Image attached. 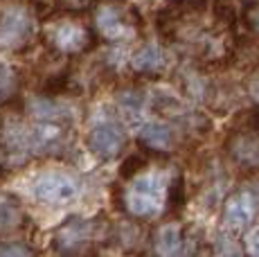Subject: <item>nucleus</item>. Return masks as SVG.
Returning a JSON list of instances; mask_svg holds the SVG:
<instances>
[{
	"instance_id": "nucleus-1",
	"label": "nucleus",
	"mask_w": 259,
	"mask_h": 257,
	"mask_svg": "<svg viewBox=\"0 0 259 257\" xmlns=\"http://www.w3.org/2000/svg\"><path fill=\"white\" fill-rule=\"evenodd\" d=\"M171 176L162 167H147L122 190V210L133 219H153L167 207Z\"/></svg>"
},
{
	"instance_id": "nucleus-2",
	"label": "nucleus",
	"mask_w": 259,
	"mask_h": 257,
	"mask_svg": "<svg viewBox=\"0 0 259 257\" xmlns=\"http://www.w3.org/2000/svg\"><path fill=\"white\" fill-rule=\"evenodd\" d=\"M41 36L46 50L63 59L91 52L97 46V34L79 14H54L43 21Z\"/></svg>"
},
{
	"instance_id": "nucleus-3",
	"label": "nucleus",
	"mask_w": 259,
	"mask_h": 257,
	"mask_svg": "<svg viewBox=\"0 0 259 257\" xmlns=\"http://www.w3.org/2000/svg\"><path fill=\"white\" fill-rule=\"evenodd\" d=\"M108 237L104 217L72 215L52 232V253L57 257H91L97 246Z\"/></svg>"
},
{
	"instance_id": "nucleus-4",
	"label": "nucleus",
	"mask_w": 259,
	"mask_h": 257,
	"mask_svg": "<svg viewBox=\"0 0 259 257\" xmlns=\"http://www.w3.org/2000/svg\"><path fill=\"white\" fill-rule=\"evenodd\" d=\"M93 29L97 38L124 43L142 32V16L128 0H95L91 7Z\"/></svg>"
},
{
	"instance_id": "nucleus-5",
	"label": "nucleus",
	"mask_w": 259,
	"mask_h": 257,
	"mask_svg": "<svg viewBox=\"0 0 259 257\" xmlns=\"http://www.w3.org/2000/svg\"><path fill=\"white\" fill-rule=\"evenodd\" d=\"M38 34V16L29 0L0 5V52H29Z\"/></svg>"
},
{
	"instance_id": "nucleus-6",
	"label": "nucleus",
	"mask_w": 259,
	"mask_h": 257,
	"mask_svg": "<svg viewBox=\"0 0 259 257\" xmlns=\"http://www.w3.org/2000/svg\"><path fill=\"white\" fill-rule=\"evenodd\" d=\"M32 196L38 203L46 205H68L79 199L81 183L74 174L63 169H48L41 172L29 185Z\"/></svg>"
},
{
	"instance_id": "nucleus-7",
	"label": "nucleus",
	"mask_w": 259,
	"mask_h": 257,
	"mask_svg": "<svg viewBox=\"0 0 259 257\" xmlns=\"http://www.w3.org/2000/svg\"><path fill=\"white\" fill-rule=\"evenodd\" d=\"M86 149L97 160H115L126 147V131L117 120H102L97 122L86 136Z\"/></svg>"
},
{
	"instance_id": "nucleus-8",
	"label": "nucleus",
	"mask_w": 259,
	"mask_h": 257,
	"mask_svg": "<svg viewBox=\"0 0 259 257\" xmlns=\"http://www.w3.org/2000/svg\"><path fill=\"white\" fill-rule=\"evenodd\" d=\"M259 212V196L257 192L248 190H237L223 203V226L228 230H243L255 221Z\"/></svg>"
},
{
	"instance_id": "nucleus-9",
	"label": "nucleus",
	"mask_w": 259,
	"mask_h": 257,
	"mask_svg": "<svg viewBox=\"0 0 259 257\" xmlns=\"http://www.w3.org/2000/svg\"><path fill=\"white\" fill-rule=\"evenodd\" d=\"M23 113L34 122H59V124H72L74 113L72 106L61 102L59 97L32 93L23 100Z\"/></svg>"
},
{
	"instance_id": "nucleus-10",
	"label": "nucleus",
	"mask_w": 259,
	"mask_h": 257,
	"mask_svg": "<svg viewBox=\"0 0 259 257\" xmlns=\"http://www.w3.org/2000/svg\"><path fill=\"white\" fill-rule=\"evenodd\" d=\"M226 154L243 172H259V133L232 128L226 140Z\"/></svg>"
},
{
	"instance_id": "nucleus-11",
	"label": "nucleus",
	"mask_w": 259,
	"mask_h": 257,
	"mask_svg": "<svg viewBox=\"0 0 259 257\" xmlns=\"http://www.w3.org/2000/svg\"><path fill=\"white\" fill-rule=\"evenodd\" d=\"M187 248V235L178 221H167L153 235V250L158 257H181Z\"/></svg>"
},
{
	"instance_id": "nucleus-12",
	"label": "nucleus",
	"mask_w": 259,
	"mask_h": 257,
	"mask_svg": "<svg viewBox=\"0 0 259 257\" xmlns=\"http://www.w3.org/2000/svg\"><path fill=\"white\" fill-rule=\"evenodd\" d=\"M140 147L149 151V154H167L174 149L176 145V136H174V128L162 120L156 122H147L140 128V136H138Z\"/></svg>"
},
{
	"instance_id": "nucleus-13",
	"label": "nucleus",
	"mask_w": 259,
	"mask_h": 257,
	"mask_svg": "<svg viewBox=\"0 0 259 257\" xmlns=\"http://www.w3.org/2000/svg\"><path fill=\"white\" fill-rule=\"evenodd\" d=\"M167 66L165 52L160 50V46L156 43H142L131 57V68L136 75L142 77H158L162 72V68Z\"/></svg>"
},
{
	"instance_id": "nucleus-14",
	"label": "nucleus",
	"mask_w": 259,
	"mask_h": 257,
	"mask_svg": "<svg viewBox=\"0 0 259 257\" xmlns=\"http://www.w3.org/2000/svg\"><path fill=\"white\" fill-rule=\"evenodd\" d=\"M25 221L23 203L14 192L0 190V235L21 228Z\"/></svg>"
},
{
	"instance_id": "nucleus-15",
	"label": "nucleus",
	"mask_w": 259,
	"mask_h": 257,
	"mask_svg": "<svg viewBox=\"0 0 259 257\" xmlns=\"http://www.w3.org/2000/svg\"><path fill=\"white\" fill-rule=\"evenodd\" d=\"M21 86V75L16 68H12L9 63L0 61V104H7L14 95L18 93Z\"/></svg>"
},
{
	"instance_id": "nucleus-16",
	"label": "nucleus",
	"mask_w": 259,
	"mask_h": 257,
	"mask_svg": "<svg viewBox=\"0 0 259 257\" xmlns=\"http://www.w3.org/2000/svg\"><path fill=\"white\" fill-rule=\"evenodd\" d=\"M142 104H144V97H142L140 91H136V88H126V91L117 93V106H119V111L128 117V120L140 117Z\"/></svg>"
},
{
	"instance_id": "nucleus-17",
	"label": "nucleus",
	"mask_w": 259,
	"mask_h": 257,
	"mask_svg": "<svg viewBox=\"0 0 259 257\" xmlns=\"http://www.w3.org/2000/svg\"><path fill=\"white\" fill-rule=\"evenodd\" d=\"M149 167V158L144 154H133L128 158H124L122 167H119V179H122L124 183L131 181L133 176H138L142 169H147Z\"/></svg>"
},
{
	"instance_id": "nucleus-18",
	"label": "nucleus",
	"mask_w": 259,
	"mask_h": 257,
	"mask_svg": "<svg viewBox=\"0 0 259 257\" xmlns=\"http://www.w3.org/2000/svg\"><path fill=\"white\" fill-rule=\"evenodd\" d=\"M235 128H243V131L259 133V106L257 104L239 113L237 120H235Z\"/></svg>"
},
{
	"instance_id": "nucleus-19",
	"label": "nucleus",
	"mask_w": 259,
	"mask_h": 257,
	"mask_svg": "<svg viewBox=\"0 0 259 257\" xmlns=\"http://www.w3.org/2000/svg\"><path fill=\"white\" fill-rule=\"evenodd\" d=\"M54 14H79L86 7L88 0H52Z\"/></svg>"
},
{
	"instance_id": "nucleus-20",
	"label": "nucleus",
	"mask_w": 259,
	"mask_h": 257,
	"mask_svg": "<svg viewBox=\"0 0 259 257\" xmlns=\"http://www.w3.org/2000/svg\"><path fill=\"white\" fill-rule=\"evenodd\" d=\"M0 257H36L27 244H7L0 246Z\"/></svg>"
},
{
	"instance_id": "nucleus-21",
	"label": "nucleus",
	"mask_w": 259,
	"mask_h": 257,
	"mask_svg": "<svg viewBox=\"0 0 259 257\" xmlns=\"http://www.w3.org/2000/svg\"><path fill=\"white\" fill-rule=\"evenodd\" d=\"M246 255L259 257V226H255V228L246 235Z\"/></svg>"
},
{
	"instance_id": "nucleus-22",
	"label": "nucleus",
	"mask_w": 259,
	"mask_h": 257,
	"mask_svg": "<svg viewBox=\"0 0 259 257\" xmlns=\"http://www.w3.org/2000/svg\"><path fill=\"white\" fill-rule=\"evenodd\" d=\"M248 93H250V97L259 106V68H255V70L250 72V77H248Z\"/></svg>"
},
{
	"instance_id": "nucleus-23",
	"label": "nucleus",
	"mask_w": 259,
	"mask_h": 257,
	"mask_svg": "<svg viewBox=\"0 0 259 257\" xmlns=\"http://www.w3.org/2000/svg\"><path fill=\"white\" fill-rule=\"evenodd\" d=\"M246 21H248V27H250L252 32H259V0L250 7V14L246 16Z\"/></svg>"
}]
</instances>
